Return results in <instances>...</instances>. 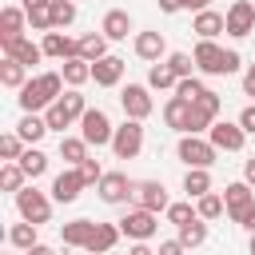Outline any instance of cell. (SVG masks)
Wrapping results in <instances>:
<instances>
[{"label":"cell","mask_w":255,"mask_h":255,"mask_svg":"<svg viewBox=\"0 0 255 255\" xmlns=\"http://www.w3.org/2000/svg\"><path fill=\"white\" fill-rule=\"evenodd\" d=\"M32 4H48V0H24V4H20V8H32Z\"/></svg>","instance_id":"6f0895ef"},{"label":"cell","mask_w":255,"mask_h":255,"mask_svg":"<svg viewBox=\"0 0 255 255\" xmlns=\"http://www.w3.org/2000/svg\"><path fill=\"white\" fill-rule=\"evenodd\" d=\"M16 163L24 167V175H28V179H40V175L48 171V155H44L36 143H28V147H24V155H20Z\"/></svg>","instance_id":"1f68e13d"},{"label":"cell","mask_w":255,"mask_h":255,"mask_svg":"<svg viewBox=\"0 0 255 255\" xmlns=\"http://www.w3.org/2000/svg\"><path fill=\"white\" fill-rule=\"evenodd\" d=\"M131 52H135L139 60H147V64H159V60L167 56V40H163V32H135Z\"/></svg>","instance_id":"9a60e30c"},{"label":"cell","mask_w":255,"mask_h":255,"mask_svg":"<svg viewBox=\"0 0 255 255\" xmlns=\"http://www.w3.org/2000/svg\"><path fill=\"white\" fill-rule=\"evenodd\" d=\"M24 255H56V251H52V247H48V243H36V247H28V251H24Z\"/></svg>","instance_id":"11a10c76"},{"label":"cell","mask_w":255,"mask_h":255,"mask_svg":"<svg viewBox=\"0 0 255 255\" xmlns=\"http://www.w3.org/2000/svg\"><path fill=\"white\" fill-rule=\"evenodd\" d=\"M96 235V219H72V223H64L60 227V239H64V247H88V239Z\"/></svg>","instance_id":"603a6c76"},{"label":"cell","mask_w":255,"mask_h":255,"mask_svg":"<svg viewBox=\"0 0 255 255\" xmlns=\"http://www.w3.org/2000/svg\"><path fill=\"white\" fill-rule=\"evenodd\" d=\"M175 84H179V76H175L163 60L147 68V88H155V92H175Z\"/></svg>","instance_id":"d6a6232c"},{"label":"cell","mask_w":255,"mask_h":255,"mask_svg":"<svg viewBox=\"0 0 255 255\" xmlns=\"http://www.w3.org/2000/svg\"><path fill=\"white\" fill-rule=\"evenodd\" d=\"M191 32H195L199 40H215L219 32H227V20H223V12H215V8H203V12H195V20H191Z\"/></svg>","instance_id":"ffe728a7"},{"label":"cell","mask_w":255,"mask_h":255,"mask_svg":"<svg viewBox=\"0 0 255 255\" xmlns=\"http://www.w3.org/2000/svg\"><path fill=\"white\" fill-rule=\"evenodd\" d=\"M108 44H112V40H108L104 32H84V36H80V56H84L88 64H96V60L108 56Z\"/></svg>","instance_id":"f1b7e54d"},{"label":"cell","mask_w":255,"mask_h":255,"mask_svg":"<svg viewBox=\"0 0 255 255\" xmlns=\"http://www.w3.org/2000/svg\"><path fill=\"white\" fill-rule=\"evenodd\" d=\"M12 199H16V215H20V219H28V223H36V227H40V223H48V219H52V203H56V199H52L48 191H40L36 183H24Z\"/></svg>","instance_id":"7a4b0ae2"},{"label":"cell","mask_w":255,"mask_h":255,"mask_svg":"<svg viewBox=\"0 0 255 255\" xmlns=\"http://www.w3.org/2000/svg\"><path fill=\"white\" fill-rule=\"evenodd\" d=\"M84 187H88V183H84L80 167H64V171L52 179V199H56V203H76Z\"/></svg>","instance_id":"5bb4252c"},{"label":"cell","mask_w":255,"mask_h":255,"mask_svg":"<svg viewBox=\"0 0 255 255\" xmlns=\"http://www.w3.org/2000/svg\"><path fill=\"white\" fill-rule=\"evenodd\" d=\"M163 215H167V223H175V231H179V227H183V223H191L199 211H195V207H191V199H187V203H171Z\"/></svg>","instance_id":"ee69618b"},{"label":"cell","mask_w":255,"mask_h":255,"mask_svg":"<svg viewBox=\"0 0 255 255\" xmlns=\"http://www.w3.org/2000/svg\"><path fill=\"white\" fill-rule=\"evenodd\" d=\"M183 251H187V247L179 243V235H175V239H163V243L155 247V255H183Z\"/></svg>","instance_id":"681fc988"},{"label":"cell","mask_w":255,"mask_h":255,"mask_svg":"<svg viewBox=\"0 0 255 255\" xmlns=\"http://www.w3.org/2000/svg\"><path fill=\"white\" fill-rule=\"evenodd\" d=\"M155 4H159V12H167V16L183 12V0H155Z\"/></svg>","instance_id":"816d5d0a"},{"label":"cell","mask_w":255,"mask_h":255,"mask_svg":"<svg viewBox=\"0 0 255 255\" xmlns=\"http://www.w3.org/2000/svg\"><path fill=\"white\" fill-rule=\"evenodd\" d=\"M207 139H211L219 151H243L247 131L239 128V120H215V124L207 128Z\"/></svg>","instance_id":"8fae6325"},{"label":"cell","mask_w":255,"mask_h":255,"mask_svg":"<svg viewBox=\"0 0 255 255\" xmlns=\"http://www.w3.org/2000/svg\"><path fill=\"white\" fill-rule=\"evenodd\" d=\"M96 191H100V199L108 207H124V203H131L135 179H128V171H104V179L96 183Z\"/></svg>","instance_id":"ba28073f"},{"label":"cell","mask_w":255,"mask_h":255,"mask_svg":"<svg viewBox=\"0 0 255 255\" xmlns=\"http://www.w3.org/2000/svg\"><path fill=\"white\" fill-rule=\"evenodd\" d=\"M80 175H84V183H88V187H96V183L104 179V167H100V159H96V155H88V159L80 163Z\"/></svg>","instance_id":"7dc6e473"},{"label":"cell","mask_w":255,"mask_h":255,"mask_svg":"<svg viewBox=\"0 0 255 255\" xmlns=\"http://www.w3.org/2000/svg\"><path fill=\"white\" fill-rule=\"evenodd\" d=\"M76 24V0H52V28Z\"/></svg>","instance_id":"f35d334b"},{"label":"cell","mask_w":255,"mask_h":255,"mask_svg":"<svg viewBox=\"0 0 255 255\" xmlns=\"http://www.w3.org/2000/svg\"><path fill=\"white\" fill-rule=\"evenodd\" d=\"M183 191H187V199L207 195V191H211V167H187V175H183Z\"/></svg>","instance_id":"f546056e"},{"label":"cell","mask_w":255,"mask_h":255,"mask_svg":"<svg viewBox=\"0 0 255 255\" xmlns=\"http://www.w3.org/2000/svg\"><path fill=\"white\" fill-rule=\"evenodd\" d=\"M179 243H183L187 251H191V247H203V243H207V219L195 215L191 223H183V227H179Z\"/></svg>","instance_id":"e575fe53"},{"label":"cell","mask_w":255,"mask_h":255,"mask_svg":"<svg viewBox=\"0 0 255 255\" xmlns=\"http://www.w3.org/2000/svg\"><path fill=\"white\" fill-rule=\"evenodd\" d=\"M116 223H120V231H124L131 243H147V239H155V231H159V215L147 211V207H135V203H131Z\"/></svg>","instance_id":"277c9868"},{"label":"cell","mask_w":255,"mask_h":255,"mask_svg":"<svg viewBox=\"0 0 255 255\" xmlns=\"http://www.w3.org/2000/svg\"><path fill=\"white\" fill-rule=\"evenodd\" d=\"M24 147H28V143H24L16 131L0 135V159H4V163H8V159H20V155H24Z\"/></svg>","instance_id":"7bdbcfd3"},{"label":"cell","mask_w":255,"mask_h":255,"mask_svg":"<svg viewBox=\"0 0 255 255\" xmlns=\"http://www.w3.org/2000/svg\"><path fill=\"white\" fill-rule=\"evenodd\" d=\"M195 108H199V112H203V116L215 124V120H219V112H223V100H219V92H211V88H207V92L195 100Z\"/></svg>","instance_id":"b9f144b4"},{"label":"cell","mask_w":255,"mask_h":255,"mask_svg":"<svg viewBox=\"0 0 255 255\" xmlns=\"http://www.w3.org/2000/svg\"><path fill=\"white\" fill-rule=\"evenodd\" d=\"M128 255H155V251H151V247H147V243H135V247H131V251H128Z\"/></svg>","instance_id":"9f6ffc18"},{"label":"cell","mask_w":255,"mask_h":255,"mask_svg":"<svg viewBox=\"0 0 255 255\" xmlns=\"http://www.w3.org/2000/svg\"><path fill=\"white\" fill-rule=\"evenodd\" d=\"M247 251H251V255H255V231H251V243H247Z\"/></svg>","instance_id":"680465c9"},{"label":"cell","mask_w":255,"mask_h":255,"mask_svg":"<svg viewBox=\"0 0 255 255\" xmlns=\"http://www.w3.org/2000/svg\"><path fill=\"white\" fill-rule=\"evenodd\" d=\"M131 203H135V207H147V211H155V215L171 207V199H167V187H163L159 179H135Z\"/></svg>","instance_id":"7c38bea8"},{"label":"cell","mask_w":255,"mask_h":255,"mask_svg":"<svg viewBox=\"0 0 255 255\" xmlns=\"http://www.w3.org/2000/svg\"><path fill=\"white\" fill-rule=\"evenodd\" d=\"M48 131H52V128H48L44 112H24V116H20V124H16V135H20L24 143H40Z\"/></svg>","instance_id":"7402d4cb"},{"label":"cell","mask_w":255,"mask_h":255,"mask_svg":"<svg viewBox=\"0 0 255 255\" xmlns=\"http://www.w3.org/2000/svg\"><path fill=\"white\" fill-rule=\"evenodd\" d=\"M239 128H243L247 135H255V100H251V104L239 112Z\"/></svg>","instance_id":"c3c4849f"},{"label":"cell","mask_w":255,"mask_h":255,"mask_svg":"<svg viewBox=\"0 0 255 255\" xmlns=\"http://www.w3.org/2000/svg\"><path fill=\"white\" fill-rule=\"evenodd\" d=\"M143 151V120H128L116 124V135H112V155L116 159H135Z\"/></svg>","instance_id":"8992f818"},{"label":"cell","mask_w":255,"mask_h":255,"mask_svg":"<svg viewBox=\"0 0 255 255\" xmlns=\"http://www.w3.org/2000/svg\"><path fill=\"white\" fill-rule=\"evenodd\" d=\"M124 72H128V60L116 56V52H108L104 60L92 64V80H96V88H116V84L124 80Z\"/></svg>","instance_id":"4fadbf2b"},{"label":"cell","mask_w":255,"mask_h":255,"mask_svg":"<svg viewBox=\"0 0 255 255\" xmlns=\"http://www.w3.org/2000/svg\"><path fill=\"white\" fill-rule=\"evenodd\" d=\"M183 8L187 12H203V8H211V0H183Z\"/></svg>","instance_id":"db71d44e"},{"label":"cell","mask_w":255,"mask_h":255,"mask_svg":"<svg viewBox=\"0 0 255 255\" xmlns=\"http://www.w3.org/2000/svg\"><path fill=\"white\" fill-rule=\"evenodd\" d=\"M44 56H52V60H72V56H80V40H72V36H64L60 28H52V32H44Z\"/></svg>","instance_id":"2e32d148"},{"label":"cell","mask_w":255,"mask_h":255,"mask_svg":"<svg viewBox=\"0 0 255 255\" xmlns=\"http://www.w3.org/2000/svg\"><path fill=\"white\" fill-rule=\"evenodd\" d=\"M28 12V24L36 28V32H52V0L48 4H32V8H24Z\"/></svg>","instance_id":"74e56055"},{"label":"cell","mask_w":255,"mask_h":255,"mask_svg":"<svg viewBox=\"0 0 255 255\" xmlns=\"http://www.w3.org/2000/svg\"><path fill=\"white\" fill-rule=\"evenodd\" d=\"M88 139L84 135H60V159L68 163V167H80L84 159H88Z\"/></svg>","instance_id":"83f0119b"},{"label":"cell","mask_w":255,"mask_h":255,"mask_svg":"<svg viewBox=\"0 0 255 255\" xmlns=\"http://www.w3.org/2000/svg\"><path fill=\"white\" fill-rule=\"evenodd\" d=\"M24 183H32V179H28V175H24V167H20V163H16V159H8V163H4V167H0V187H4V191H12V195H16V191H20V187H24Z\"/></svg>","instance_id":"d590c367"},{"label":"cell","mask_w":255,"mask_h":255,"mask_svg":"<svg viewBox=\"0 0 255 255\" xmlns=\"http://www.w3.org/2000/svg\"><path fill=\"white\" fill-rule=\"evenodd\" d=\"M80 135L92 143V147H112V135H116V124L108 120L104 108H88L80 116Z\"/></svg>","instance_id":"52a82bcc"},{"label":"cell","mask_w":255,"mask_h":255,"mask_svg":"<svg viewBox=\"0 0 255 255\" xmlns=\"http://www.w3.org/2000/svg\"><path fill=\"white\" fill-rule=\"evenodd\" d=\"M223 20H227V36L231 40H243V36L255 32V4L251 0H231L227 12H223Z\"/></svg>","instance_id":"30bf717a"},{"label":"cell","mask_w":255,"mask_h":255,"mask_svg":"<svg viewBox=\"0 0 255 255\" xmlns=\"http://www.w3.org/2000/svg\"><path fill=\"white\" fill-rule=\"evenodd\" d=\"M60 76H64V84H68V88H84V84L92 80V64H88L84 56L60 60Z\"/></svg>","instance_id":"484cf974"},{"label":"cell","mask_w":255,"mask_h":255,"mask_svg":"<svg viewBox=\"0 0 255 255\" xmlns=\"http://www.w3.org/2000/svg\"><path fill=\"white\" fill-rule=\"evenodd\" d=\"M44 120H48V128H52V131H60V135H64V128H68V124H72V120H68V112H64V104H60V100H56V104H52V108H48V112H44Z\"/></svg>","instance_id":"f6af8a7d"},{"label":"cell","mask_w":255,"mask_h":255,"mask_svg":"<svg viewBox=\"0 0 255 255\" xmlns=\"http://www.w3.org/2000/svg\"><path fill=\"white\" fill-rule=\"evenodd\" d=\"M28 72H32V68H24V64H20V60H12V56H4V60H0V84H4V88H12V92H20V88L32 80Z\"/></svg>","instance_id":"4316f807"},{"label":"cell","mask_w":255,"mask_h":255,"mask_svg":"<svg viewBox=\"0 0 255 255\" xmlns=\"http://www.w3.org/2000/svg\"><path fill=\"white\" fill-rule=\"evenodd\" d=\"M243 96H251V100H255V64H247V68H243Z\"/></svg>","instance_id":"f907efd6"},{"label":"cell","mask_w":255,"mask_h":255,"mask_svg":"<svg viewBox=\"0 0 255 255\" xmlns=\"http://www.w3.org/2000/svg\"><path fill=\"white\" fill-rule=\"evenodd\" d=\"M36 231H40L36 223L20 219V223H12V227H8V243H12L16 251H28V247H36V243H40V235H36Z\"/></svg>","instance_id":"4dcf8cb0"},{"label":"cell","mask_w":255,"mask_h":255,"mask_svg":"<svg viewBox=\"0 0 255 255\" xmlns=\"http://www.w3.org/2000/svg\"><path fill=\"white\" fill-rule=\"evenodd\" d=\"M120 108L128 120H147L155 112V100H151V88L147 84H124L120 92Z\"/></svg>","instance_id":"9c48e42d"},{"label":"cell","mask_w":255,"mask_h":255,"mask_svg":"<svg viewBox=\"0 0 255 255\" xmlns=\"http://www.w3.org/2000/svg\"><path fill=\"white\" fill-rule=\"evenodd\" d=\"M187 120H191V100H183V96H167V104H163V124L171 128V131H187Z\"/></svg>","instance_id":"44dd1931"},{"label":"cell","mask_w":255,"mask_h":255,"mask_svg":"<svg viewBox=\"0 0 255 255\" xmlns=\"http://www.w3.org/2000/svg\"><path fill=\"white\" fill-rule=\"evenodd\" d=\"M251 4H255V0H251Z\"/></svg>","instance_id":"91938a15"},{"label":"cell","mask_w":255,"mask_h":255,"mask_svg":"<svg viewBox=\"0 0 255 255\" xmlns=\"http://www.w3.org/2000/svg\"><path fill=\"white\" fill-rule=\"evenodd\" d=\"M203 92H207V84H203L199 76H183V80L175 84V96H183V100H191V104H195Z\"/></svg>","instance_id":"60d3db41"},{"label":"cell","mask_w":255,"mask_h":255,"mask_svg":"<svg viewBox=\"0 0 255 255\" xmlns=\"http://www.w3.org/2000/svg\"><path fill=\"white\" fill-rule=\"evenodd\" d=\"M223 203H227V219L239 223V227H247L251 215H255V187L247 179H235V183L223 187Z\"/></svg>","instance_id":"3957f363"},{"label":"cell","mask_w":255,"mask_h":255,"mask_svg":"<svg viewBox=\"0 0 255 255\" xmlns=\"http://www.w3.org/2000/svg\"><path fill=\"white\" fill-rule=\"evenodd\" d=\"M163 64H167L179 80H183V76H195V60H191L187 52H167V56H163Z\"/></svg>","instance_id":"ab89813d"},{"label":"cell","mask_w":255,"mask_h":255,"mask_svg":"<svg viewBox=\"0 0 255 255\" xmlns=\"http://www.w3.org/2000/svg\"><path fill=\"white\" fill-rule=\"evenodd\" d=\"M120 235H124V231H120V223H96V235L88 239V247H84V251H88V255H108V251L120 243Z\"/></svg>","instance_id":"cb8c5ba5"},{"label":"cell","mask_w":255,"mask_h":255,"mask_svg":"<svg viewBox=\"0 0 255 255\" xmlns=\"http://www.w3.org/2000/svg\"><path fill=\"white\" fill-rule=\"evenodd\" d=\"M24 24H28V12L16 8V4H4L0 8V44L4 40H20L24 36Z\"/></svg>","instance_id":"d6986e66"},{"label":"cell","mask_w":255,"mask_h":255,"mask_svg":"<svg viewBox=\"0 0 255 255\" xmlns=\"http://www.w3.org/2000/svg\"><path fill=\"white\" fill-rule=\"evenodd\" d=\"M243 179L255 187V155H247V159H243Z\"/></svg>","instance_id":"f5cc1de1"},{"label":"cell","mask_w":255,"mask_h":255,"mask_svg":"<svg viewBox=\"0 0 255 255\" xmlns=\"http://www.w3.org/2000/svg\"><path fill=\"white\" fill-rule=\"evenodd\" d=\"M60 96H64V76L60 72H40L16 92V104H20V112H48Z\"/></svg>","instance_id":"6da1fadb"},{"label":"cell","mask_w":255,"mask_h":255,"mask_svg":"<svg viewBox=\"0 0 255 255\" xmlns=\"http://www.w3.org/2000/svg\"><path fill=\"white\" fill-rule=\"evenodd\" d=\"M215 155H219V147L207 135H179V143H175V159L183 167H211Z\"/></svg>","instance_id":"5b68a950"},{"label":"cell","mask_w":255,"mask_h":255,"mask_svg":"<svg viewBox=\"0 0 255 255\" xmlns=\"http://www.w3.org/2000/svg\"><path fill=\"white\" fill-rule=\"evenodd\" d=\"M60 104H64V112H68V120H72V124H80V116L88 112V100L80 96V88H68V92L60 96Z\"/></svg>","instance_id":"8d00e7d4"},{"label":"cell","mask_w":255,"mask_h":255,"mask_svg":"<svg viewBox=\"0 0 255 255\" xmlns=\"http://www.w3.org/2000/svg\"><path fill=\"white\" fill-rule=\"evenodd\" d=\"M235 72H243V56H239L235 48H223V60H219V76H235Z\"/></svg>","instance_id":"bcb514c9"},{"label":"cell","mask_w":255,"mask_h":255,"mask_svg":"<svg viewBox=\"0 0 255 255\" xmlns=\"http://www.w3.org/2000/svg\"><path fill=\"white\" fill-rule=\"evenodd\" d=\"M195 211H199V219H219V215H227V203H223V195L219 191H207V195H199L195 199Z\"/></svg>","instance_id":"836d02e7"},{"label":"cell","mask_w":255,"mask_h":255,"mask_svg":"<svg viewBox=\"0 0 255 255\" xmlns=\"http://www.w3.org/2000/svg\"><path fill=\"white\" fill-rule=\"evenodd\" d=\"M191 60H195V72H199V76H219L223 48H219L215 40H199V44H195V52H191Z\"/></svg>","instance_id":"e0dca14e"},{"label":"cell","mask_w":255,"mask_h":255,"mask_svg":"<svg viewBox=\"0 0 255 255\" xmlns=\"http://www.w3.org/2000/svg\"><path fill=\"white\" fill-rule=\"evenodd\" d=\"M131 28H135V24H131V16H128L124 8H112V12H104V20H100V32H104L108 40H128Z\"/></svg>","instance_id":"d4e9b609"},{"label":"cell","mask_w":255,"mask_h":255,"mask_svg":"<svg viewBox=\"0 0 255 255\" xmlns=\"http://www.w3.org/2000/svg\"><path fill=\"white\" fill-rule=\"evenodd\" d=\"M0 48H4V56L20 60L24 68H32V64H40V60H44V44H32L28 36H20V40H4Z\"/></svg>","instance_id":"ac0fdd59"}]
</instances>
